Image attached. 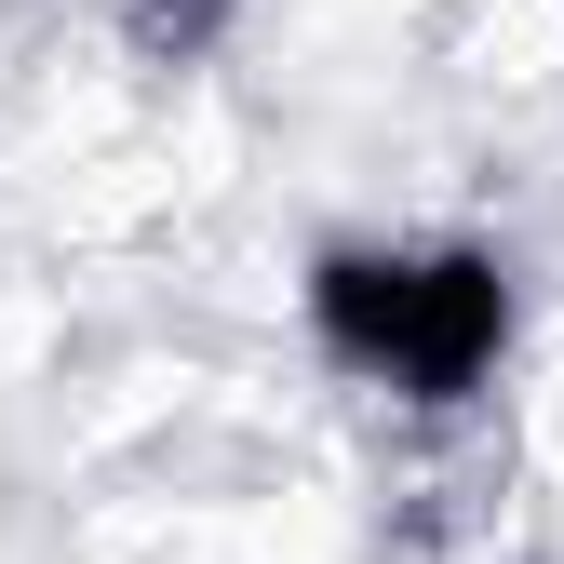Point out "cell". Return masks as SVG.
<instances>
[{
  "mask_svg": "<svg viewBox=\"0 0 564 564\" xmlns=\"http://www.w3.org/2000/svg\"><path fill=\"white\" fill-rule=\"evenodd\" d=\"M310 336L323 364L403 390L416 416H457L511 349V256L498 242H323L310 256Z\"/></svg>",
  "mask_w": 564,
  "mask_h": 564,
  "instance_id": "cell-1",
  "label": "cell"
},
{
  "mask_svg": "<svg viewBox=\"0 0 564 564\" xmlns=\"http://www.w3.org/2000/svg\"><path fill=\"white\" fill-rule=\"evenodd\" d=\"M229 14H242V0H121V41L149 54V67H202V54L229 41Z\"/></svg>",
  "mask_w": 564,
  "mask_h": 564,
  "instance_id": "cell-2",
  "label": "cell"
}]
</instances>
